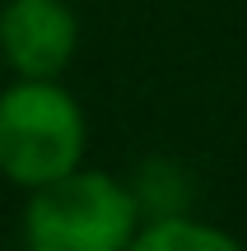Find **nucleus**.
I'll return each mask as SVG.
<instances>
[{"mask_svg":"<svg viewBox=\"0 0 247 251\" xmlns=\"http://www.w3.org/2000/svg\"><path fill=\"white\" fill-rule=\"evenodd\" d=\"M136 196L117 177L93 168H70L33 186L24 209L28 251H121L136 237Z\"/></svg>","mask_w":247,"mask_h":251,"instance_id":"obj_1","label":"nucleus"},{"mask_svg":"<svg viewBox=\"0 0 247 251\" xmlns=\"http://www.w3.org/2000/svg\"><path fill=\"white\" fill-rule=\"evenodd\" d=\"M89 130L84 112L56 79H19L0 93V172L19 186H42L80 168Z\"/></svg>","mask_w":247,"mask_h":251,"instance_id":"obj_2","label":"nucleus"},{"mask_svg":"<svg viewBox=\"0 0 247 251\" xmlns=\"http://www.w3.org/2000/svg\"><path fill=\"white\" fill-rule=\"evenodd\" d=\"M80 24L65 0H9L0 14V56L19 79H56L70 65Z\"/></svg>","mask_w":247,"mask_h":251,"instance_id":"obj_3","label":"nucleus"},{"mask_svg":"<svg viewBox=\"0 0 247 251\" xmlns=\"http://www.w3.org/2000/svg\"><path fill=\"white\" fill-rule=\"evenodd\" d=\"M121 251H243L224 228L196 224V219H159L149 228H136Z\"/></svg>","mask_w":247,"mask_h":251,"instance_id":"obj_4","label":"nucleus"}]
</instances>
